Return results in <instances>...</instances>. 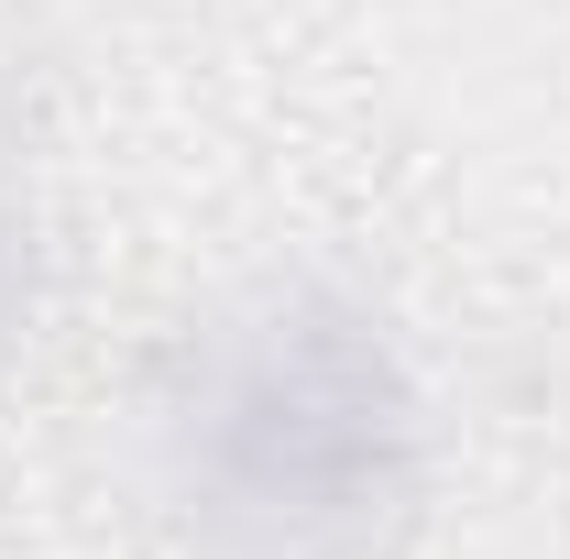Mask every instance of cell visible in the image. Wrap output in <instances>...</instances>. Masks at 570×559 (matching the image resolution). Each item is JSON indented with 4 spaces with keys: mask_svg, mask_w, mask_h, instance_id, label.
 <instances>
[{
    "mask_svg": "<svg viewBox=\"0 0 570 559\" xmlns=\"http://www.w3.org/2000/svg\"><path fill=\"white\" fill-rule=\"evenodd\" d=\"M198 461L219 516H253L285 549H330L362 538L406 483V395L362 330L296 318L219 362Z\"/></svg>",
    "mask_w": 570,
    "mask_h": 559,
    "instance_id": "6da1fadb",
    "label": "cell"
}]
</instances>
